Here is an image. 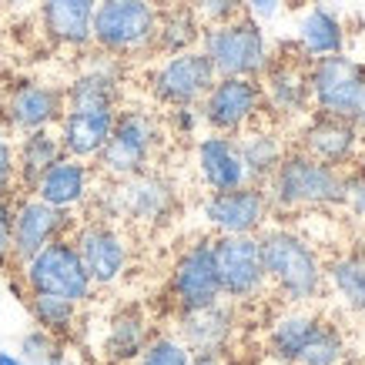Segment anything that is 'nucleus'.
Segmentation results:
<instances>
[{
  "instance_id": "nucleus-1",
  "label": "nucleus",
  "mask_w": 365,
  "mask_h": 365,
  "mask_svg": "<svg viewBox=\"0 0 365 365\" xmlns=\"http://www.w3.org/2000/svg\"><path fill=\"white\" fill-rule=\"evenodd\" d=\"M88 205H94V218L104 222H124L138 228H165L178 215V185L168 175L148 168L141 175L121 178L94 188Z\"/></svg>"
},
{
  "instance_id": "nucleus-2",
  "label": "nucleus",
  "mask_w": 365,
  "mask_h": 365,
  "mask_svg": "<svg viewBox=\"0 0 365 365\" xmlns=\"http://www.w3.org/2000/svg\"><path fill=\"white\" fill-rule=\"evenodd\" d=\"M258 242H262L268 285L288 305H309L325 295V262L299 232L282 225H265L258 232Z\"/></svg>"
},
{
  "instance_id": "nucleus-3",
  "label": "nucleus",
  "mask_w": 365,
  "mask_h": 365,
  "mask_svg": "<svg viewBox=\"0 0 365 365\" xmlns=\"http://www.w3.org/2000/svg\"><path fill=\"white\" fill-rule=\"evenodd\" d=\"M262 188L268 195L272 211L339 208L345 201V171L295 148L278 161V168Z\"/></svg>"
},
{
  "instance_id": "nucleus-4",
  "label": "nucleus",
  "mask_w": 365,
  "mask_h": 365,
  "mask_svg": "<svg viewBox=\"0 0 365 365\" xmlns=\"http://www.w3.org/2000/svg\"><path fill=\"white\" fill-rule=\"evenodd\" d=\"M165 148V121L148 108H118L111 138L94 158L104 178L121 181V178L141 175L148 168H155L158 155Z\"/></svg>"
},
{
  "instance_id": "nucleus-5",
  "label": "nucleus",
  "mask_w": 365,
  "mask_h": 365,
  "mask_svg": "<svg viewBox=\"0 0 365 365\" xmlns=\"http://www.w3.org/2000/svg\"><path fill=\"white\" fill-rule=\"evenodd\" d=\"M158 14V0H98L91 47L121 61L155 54Z\"/></svg>"
},
{
  "instance_id": "nucleus-6",
  "label": "nucleus",
  "mask_w": 365,
  "mask_h": 365,
  "mask_svg": "<svg viewBox=\"0 0 365 365\" xmlns=\"http://www.w3.org/2000/svg\"><path fill=\"white\" fill-rule=\"evenodd\" d=\"M198 47L211 61L218 78H262L272 61L262 21H255L248 14H238L222 24H205Z\"/></svg>"
},
{
  "instance_id": "nucleus-7",
  "label": "nucleus",
  "mask_w": 365,
  "mask_h": 365,
  "mask_svg": "<svg viewBox=\"0 0 365 365\" xmlns=\"http://www.w3.org/2000/svg\"><path fill=\"white\" fill-rule=\"evenodd\" d=\"M17 268H21V282L27 295H57L74 305H84L94 295V282H91L71 235L54 238Z\"/></svg>"
},
{
  "instance_id": "nucleus-8",
  "label": "nucleus",
  "mask_w": 365,
  "mask_h": 365,
  "mask_svg": "<svg viewBox=\"0 0 365 365\" xmlns=\"http://www.w3.org/2000/svg\"><path fill=\"white\" fill-rule=\"evenodd\" d=\"M211 248H215V268L222 282V299L252 302L268 288L258 235H215Z\"/></svg>"
},
{
  "instance_id": "nucleus-9",
  "label": "nucleus",
  "mask_w": 365,
  "mask_h": 365,
  "mask_svg": "<svg viewBox=\"0 0 365 365\" xmlns=\"http://www.w3.org/2000/svg\"><path fill=\"white\" fill-rule=\"evenodd\" d=\"M215 67L201 47L181 51V54H165L148 74V91L161 108H185V104H201L215 84Z\"/></svg>"
},
{
  "instance_id": "nucleus-10",
  "label": "nucleus",
  "mask_w": 365,
  "mask_h": 365,
  "mask_svg": "<svg viewBox=\"0 0 365 365\" xmlns=\"http://www.w3.org/2000/svg\"><path fill=\"white\" fill-rule=\"evenodd\" d=\"M201 121L215 134H242L252 128L262 111H265V98H262V81L258 78H215L208 94L198 104Z\"/></svg>"
},
{
  "instance_id": "nucleus-11",
  "label": "nucleus",
  "mask_w": 365,
  "mask_h": 365,
  "mask_svg": "<svg viewBox=\"0 0 365 365\" xmlns=\"http://www.w3.org/2000/svg\"><path fill=\"white\" fill-rule=\"evenodd\" d=\"M365 84V67L345 54L315 57L309 64V88H312V108L315 114H332L352 121L359 94Z\"/></svg>"
},
{
  "instance_id": "nucleus-12",
  "label": "nucleus",
  "mask_w": 365,
  "mask_h": 365,
  "mask_svg": "<svg viewBox=\"0 0 365 365\" xmlns=\"http://www.w3.org/2000/svg\"><path fill=\"white\" fill-rule=\"evenodd\" d=\"M71 238L78 245V255L88 268L94 288H111L121 282L128 265H131V242L118 225L104 222V218L78 222Z\"/></svg>"
},
{
  "instance_id": "nucleus-13",
  "label": "nucleus",
  "mask_w": 365,
  "mask_h": 365,
  "mask_svg": "<svg viewBox=\"0 0 365 365\" xmlns=\"http://www.w3.org/2000/svg\"><path fill=\"white\" fill-rule=\"evenodd\" d=\"M168 295H171L178 312H191L201 309V305H211V302H222V282H218V268H215L211 238H195L181 248V255L171 265Z\"/></svg>"
},
{
  "instance_id": "nucleus-14",
  "label": "nucleus",
  "mask_w": 365,
  "mask_h": 365,
  "mask_svg": "<svg viewBox=\"0 0 365 365\" xmlns=\"http://www.w3.org/2000/svg\"><path fill=\"white\" fill-rule=\"evenodd\" d=\"M201 218L215 235H258L272 218V205L262 185L208 191L201 201Z\"/></svg>"
},
{
  "instance_id": "nucleus-15",
  "label": "nucleus",
  "mask_w": 365,
  "mask_h": 365,
  "mask_svg": "<svg viewBox=\"0 0 365 365\" xmlns=\"http://www.w3.org/2000/svg\"><path fill=\"white\" fill-rule=\"evenodd\" d=\"M67 108L64 88L51 84V81H14L4 101H0V111H4V124L17 134L27 131H41V128H57L61 114Z\"/></svg>"
},
{
  "instance_id": "nucleus-16",
  "label": "nucleus",
  "mask_w": 365,
  "mask_h": 365,
  "mask_svg": "<svg viewBox=\"0 0 365 365\" xmlns=\"http://www.w3.org/2000/svg\"><path fill=\"white\" fill-rule=\"evenodd\" d=\"M74 228H78L74 211H61L34 195L14 198V265L27 262L54 238L74 235Z\"/></svg>"
},
{
  "instance_id": "nucleus-17",
  "label": "nucleus",
  "mask_w": 365,
  "mask_h": 365,
  "mask_svg": "<svg viewBox=\"0 0 365 365\" xmlns=\"http://www.w3.org/2000/svg\"><path fill=\"white\" fill-rule=\"evenodd\" d=\"M309 57L302 54L295 44L292 57H272L262 74V98H265V111L275 118H302L312 108V88H309Z\"/></svg>"
},
{
  "instance_id": "nucleus-18",
  "label": "nucleus",
  "mask_w": 365,
  "mask_h": 365,
  "mask_svg": "<svg viewBox=\"0 0 365 365\" xmlns=\"http://www.w3.org/2000/svg\"><path fill=\"white\" fill-rule=\"evenodd\" d=\"M124 91V61L104 51L84 57L74 81L64 88L71 108H121Z\"/></svg>"
},
{
  "instance_id": "nucleus-19",
  "label": "nucleus",
  "mask_w": 365,
  "mask_h": 365,
  "mask_svg": "<svg viewBox=\"0 0 365 365\" xmlns=\"http://www.w3.org/2000/svg\"><path fill=\"white\" fill-rule=\"evenodd\" d=\"M114 118H118V108H71L67 104L54 128L64 155L94 165V158L101 155V148L111 138Z\"/></svg>"
},
{
  "instance_id": "nucleus-20",
  "label": "nucleus",
  "mask_w": 365,
  "mask_h": 365,
  "mask_svg": "<svg viewBox=\"0 0 365 365\" xmlns=\"http://www.w3.org/2000/svg\"><path fill=\"white\" fill-rule=\"evenodd\" d=\"M359 144H362V131L345 118H332V114H315L305 128H302L299 148L305 155L319 158L332 168H349L359 158Z\"/></svg>"
},
{
  "instance_id": "nucleus-21",
  "label": "nucleus",
  "mask_w": 365,
  "mask_h": 365,
  "mask_svg": "<svg viewBox=\"0 0 365 365\" xmlns=\"http://www.w3.org/2000/svg\"><path fill=\"white\" fill-rule=\"evenodd\" d=\"M94 188H98V181H94L91 161H78V158L64 155L41 175V181L34 185L31 195L47 201V205H54V208H61V211H78L91 201Z\"/></svg>"
},
{
  "instance_id": "nucleus-22",
  "label": "nucleus",
  "mask_w": 365,
  "mask_h": 365,
  "mask_svg": "<svg viewBox=\"0 0 365 365\" xmlns=\"http://www.w3.org/2000/svg\"><path fill=\"white\" fill-rule=\"evenodd\" d=\"M175 335L191 352H225L235 335V309L232 302H211L201 309L178 312Z\"/></svg>"
},
{
  "instance_id": "nucleus-23",
  "label": "nucleus",
  "mask_w": 365,
  "mask_h": 365,
  "mask_svg": "<svg viewBox=\"0 0 365 365\" xmlns=\"http://www.w3.org/2000/svg\"><path fill=\"white\" fill-rule=\"evenodd\" d=\"M195 171L208 191H232L248 185L235 134L208 131L205 138H198L195 141Z\"/></svg>"
},
{
  "instance_id": "nucleus-24",
  "label": "nucleus",
  "mask_w": 365,
  "mask_h": 365,
  "mask_svg": "<svg viewBox=\"0 0 365 365\" xmlns=\"http://www.w3.org/2000/svg\"><path fill=\"white\" fill-rule=\"evenodd\" d=\"M47 41L67 51H88L98 0H37Z\"/></svg>"
},
{
  "instance_id": "nucleus-25",
  "label": "nucleus",
  "mask_w": 365,
  "mask_h": 365,
  "mask_svg": "<svg viewBox=\"0 0 365 365\" xmlns=\"http://www.w3.org/2000/svg\"><path fill=\"white\" fill-rule=\"evenodd\" d=\"M148 339H151V322H148L144 309L141 305H124L108 319L101 352L114 365H134L138 355L144 352Z\"/></svg>"
},
{
  "instance_id": "nucleus-26",
  "label": "nucleus",
  "mask_w": 365,
  "mask_h": 365,
  "mask_svg": "<svg viewBox=\"0 0 365 365\" xmlns=\"http://www.w3.org/2000/svg\"><path fill=\"white\" fill-rule=\"evenodd\" d=\"M235 144H238V155H242L245 165V178L248 185H265L272 171L278 168V161L285 158V144L272 128H262L255 121L252 128H245L242 134H235Z\"/></svg>"
},
{
  "instance_id": "nucleus-27",
  "label": "nucleus",
  "mask_w": 365,
  "mask_h": 365,
  "mask_svg": "<svg viewBox=\"0 0 365 365\" xmlns=\"http://www.w3.org/2000/svg\"><path fill=\"white\" fill-rule=\"evenodd\" d=\"M14 151H17V188L24 195H31L34 185L41 181V175L47 168L54 165L57 158H64V148H61V138H57L54 128L21 134V141L14 144Z\"/></svg>"
},
{
  "instance_id": "nucleus-28",
  "label": "nucleus",
  "mask_w": 365,
  "mask_h": 365,
  "mask_svg": "<svg viewBox=\"0 0 365 365\" xmlns=\"http://www.w3.org/2000/svg\"><path fill=\"white\" fill-rule=\"evenodd\" d=\"M295 44L302 47V54L315 61V57H329V54H342L345 51V24L342 17L329 7H309L305 17L299 24V41Z\"/></svg>"
},
{
  "instance_id": "nucleus-29",
  "label": "nucleus",
  "mask_w": 365,
  "mask_h": 365,
  "mask_svg": "<svg viewBox=\"0 0 365 365\" xmlns=\"http://www.w3.org/2000/svg\"><path fill=\"white\" fill-rule=\"evenodd\" d=\"M205 21L198 17V11L191 7L188 0L181 4H168L158 14V37H155V54H181L198 47Z\"/></svg>"
},
{
  "instance_id": "nucleus-30",
  "label": "nucleus",
  "mask_w": 365,
  "mask_h": 365,
  "mask_svg": "<svg viewBox=\"0 0 365 365\" xmlns=\"http://www.w3.org/2000/svg\"><path fill=\"white\" fill-rule=\"evenodd\" d=\"M325 288H332L345 309L365 319V248L332 258L325 265Z\"/></svg>"
},
{
  "instance_id": "nucleus-31",
  "label": "nucleus",
  "mask_w": 365,
  "mask_h": 365,
  "mask_svg": "<svg viewBox=\"0 0 365 365\" xmlns=\"http://www.w3.org/2000/svg\"><path fill=\"white\" fill-rule=\"evenodd\" d=\"M319 322L322 319L312 312H288V315L275 319L268 329V355L282 365H295L302 349L309 345L312 332L319 329Z\"/></svg>"
},
{
  "instance_id": "nucleus-32",
  "label": "nucleus",
  "mask_w": 365,
  "mask_h": 365,
  "mask_svg": "<svg viewBox=\"0 0 365 365\" xmlns=\"http://www.w3.org/2000/svg\"><path fill=\"white\" fill-rule=\"evenodd\" d=\"M27 309H31L34 325L51 332L57 342H64V339H71V335L78 332L81 305H74V302L57 299V295H27Z\"/></svg>"
},
{
  "instance_id": "nucleus-33",
  "label": "nucleus",
  "mask_w": 365,
  "mask_h": 365,
  "mask_svg": "<svg viewBox=\"0 0 365 365\" xmlns=\"http://www.w3.org/2000/svg\"><path fill=\"white\" fill-rule=\"evenodd\" d=\"M349 359V345H345V335L335 329L332 322H319V329L312 332L309 345L302 349L299 362L295 365H342Z\"/></svg>"
},
{
  "instance_id": "nucleus-34",
  "label": "nucleus",
  "mask_w": 365,
  "mask_h": 365,
  "mask_svg": "<svg viewBox=\"0 0 365 365\" xmlns=\"http://www.w3.org/2000/svg\"><path fill=\"white\" fill-rule=\"evenodd\" d=\"M134 365H191V349L175 332H158L148 339Z\"/></svg>"
},
{
  "instance_id": "nucleus-35",
  "label": "nucleus",
  "mask_w": 365,
  "mask_h": 365,
  "mask_svg": "<svg viewBox=\"0 0 365 365\" xmlns=\"http://www.w3.org/2000/svg\"><path fill=\"white\" fill-rule=\"evenodd\" d=\"M57 339L51 332H44V329H27V332L21 335V345H17V355H21L27 365H44L51 355H54V349H57Z\"/></svg>"
},
{
  "instance_id": "nucleus-36",
  "label": "nucleus",
  "mask_w": 365,
  "mask_h": 365,
  "mask_svg": "<svg viewBox=\"0 0 365 365\" xmlns=\"http://www.w3.org/2000/svg\"><path fill=\"white\" fill-rule=\"evenodd\" d=\"M201 128H205V121H201L198 104H185V108H168L165 131H171L175 138H198Z\"/></svg>"
},
{
  "instance_id": "nucleus-37",
  "label": "nucleus",
  "mask_w": 365,
  "mask_h": 365,
  "mask_svg": "<svg viewBox=\"0 0 365 365\" xmlns=\"http://www.w3.org/2000/svg\"><path fill=\"white\" fill-rule=\"evenodd\" d=\"M14 265V195L0 198V272Z\"/></svg>"
},
{
  "instance_id": "nucleus-38",
  "label": "nucleus",
  "mask_w": 365,
  "mask_h": 365,
  "mask_svg": "<svg viewBox=\"0 0 365 365\" xmlns=\"http://www.w3.org/2000/svg\"><path fill=\"white\" fill-rule=\"evenodd\" d=\"M17 191V151L7 131H0V198Z\"/></svg>"
},
{
  "instance_id": "nucleus-39",
  "label": "nucleus",
  "mask_w": 365,
  "mask_h": 365,
  "mask_svg": "<svg viewBox=\"0 0 365 365\" xmlns=\"http://www.w3.org/2000/svg\"><path fill=\"white\" fill-rule=\"evenodd\" d=\"M205 24H222L242 14V0H188Z\"/></svg>"
},
{
  "instance_id": "nucleus-40",
  "label": "nucleus",
  "mask_w": 365,
  "mask_h": 365,
  "mask_svg": "<svg viewBox=\"0 0 365 365\" xmlns=\"http://www.w3.org/2000/svg\"><path fill=\"white\" fill-rule=\"evenodd\" d=\"M345 208L365 222V171H345Z\"/></svg>"
},
{
  "instance_id": "nucleus-41",
  "label": "nucleus",
  "mask_w": 365,
  "mask_h": 365,
  "mask_svg": "<svg viewBox=\"0 0 365 365\" xmlns=\"http://www.w3.org/2000/svg\"><path fill=\"white\" fill-rule=\"evenodd\" d=\"M282 7V0H242V14L255 17V21H272Z\"/></svg>"
},
{
  "instance_id": "nucleus-42",
  "label": "nucleus",
  "mask_w": 365,
  "mask_h": 365,
  "mask_svg": "<svg viewBox=\"0 0 365 365\" xmlns=\"http://www.w3.org/2000/svg\"><path fill=\"white\" fill-rule=\"evenodd\" d=\"M191 365H228L225 352H191Z\"/></svg>"
},
{
  "instance_id": "nucleus-43",
  "label": "nucleus",
  "mask_w": 365,
  "mask_h": 365,
  "mask_svg": "<svg viewBox=\"0 0 365 365\" xmlns=\"http://www.w3.org/2000/svg\"><path fill=\"white\" fill-rule=\"evenodd\" d=\"M352 124L359 128V131H365V84H362V94H359V104H355Z\"/></svg>"
},
{
  "instance_id": "nucleus-44",
  "label": "nucleus",
  "mask_w": 365,
  "mask_h": 365,
  "mask_svg": "<svg viewBox=\"0 0 365 365\" xmlns=\"http://www.w3.org/2000/svg\"><path fill=\"white\" fill-rule=\"evenodd\" d=\"M0 365H27L17 352H7V349H0Z\"/></svg>"
},
{
  "instance_id": "nucleus-45",
  "label": "nucleus",
  "mask_w": 365,
  "mask_h": 365,
  "mask_svg": "<svg viewBox=\"0 0 365 365\" xmlns=\"http://www.w3.org/2000/svg\"><path fill=\"white\" fill-rule=\"evenodd\" d=\"M44 365H71V362H67V352H64V349H61V345H57V349H54V355H51V359H47Z\"/></svg>"
},
{
  "instance_id": "nucleus-46",
  "label": "nucleus",
  "mask_w": 365,
  "mask_h": 365,
  "mask_svg": "<svg viewBox=\"0 0 365 365\" xmlns=\"http://www.w3.org/2000/svg\"><path fill=\"white\" fill-rule=\"evenodd\" d=\"M31 4H37V0H0V7H11V11H24Z\"/></svg>"
},
{
  "instance_id": "nucleus-47",
  "label": "nucleus",
  "mask_w": 365,
  "mask_h": 365,
  "mask_svg": "<svg viewBox=\"0 0 365 365\" xmlns=\"http://www.w3.org/2000/svg\"><path fill=\"white\" fill-rule=\"evenodd\" d=\"M362 171H365V168H362Z\"/></svg>"
}]
</instances>
